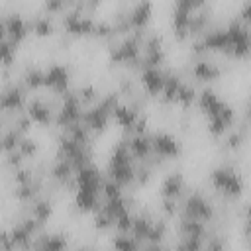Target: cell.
<instances>
[{
	"instance_id": "cell-1",
	"label": "cell",
	"mask_w": 251,
	"mask_h": 251,
	"mask_svg": "<svg viewBox=\"0 0 251 251\" xmlns=\"http://www.w3.org/2000/svg\"><path fill=\"white\" fill-rule=\"evenodd\" d=\"M45 71V80H43V88L51 94H57V96H63L65 92L71 90V67L65 65V63H51Z\"/></svg>"
},
{
	"instance_id": "cell-2",
	"label": "cell",
	"mask_w": 251,
	"mask_h": 251,
	"mask_svg": "<svg viewBox=\"0 0 251 251\" xmlns=\"http://www.w3.org/2000/svg\"><path fill=\"white\" fill-rule=\"evenodd\" d=\"M27 90L22 80H12L0 88V112H24Z\"/></svg>"
},
{
	"instance_id": "cell-3",
	"label": "cell",
	"mask_w": 251,
	"mask_h": 251,
	"mask_svg": "<svg viewBox=\"0 0 251 251\" xmlns=\"http://www.w3.org/2000/svg\"><path fill=\"white\" fill-rule=\"evenodd\" d=\"M151 137V151L159 157H163L165 161H173L176 157H180L182 153V143L178 141L176 135L169 133V131H153L149 133Z\"/></svg>"
},
{
	"instance_id": "cell-4",
	"label": "cell",
	"mask_w": 251,
	"mask_h": 251,
	"mask_svg": "<svg viewBox=\"0 0 251 251\" xmlns=\"http://www.w3.org/2000/svg\"><path fill=\"white\" fill-rule=\"evenodd\" d=\"M188 75L192 76V82L194 84L208 86L210 82H216L224 75V67L218 65L216 61H212L210 57H206V59H194L192 65L188 67Z\"/></svg>"
},
{
	"instance_id": "cell-5",
	"label": "cell",
	"mask_w": 251,
	"mask_h": 251,
	"mask_svg": "<svg viewBox=\"0 0 251 251\" xmlns=\"http://www.w3.org/2000/svg\"><path fill=\"white\" fill-rule=\"evenodd\" d=\"M137 82L141 86V92L149 98H159L165 82V69L145 67L137 73Z\"/></svg>"
},
{
	"instance_id": "cell-6",
	"label": "cell",
	"mask_w": 251,
	"mask_h": 251,
	"mask_svg": "<svg viewBox=\"0 0 251 251\" xmlns=\"http://www.w3.org/2000/svg\"><path fill=\"white\" fill-rule=\"evenodd\" d=\"M71 241L63 231H41L31 239L33 251H69Z\"/></svg>"
},
{
	"instance_id": "cell-7",
	"label": "cell",
	"mask_w": 251,
	"mask_h": 251,
	"mask_svg": "<svg viewBox=\"0 0 251 251\" xmlns=\"http://www.w3.org/2000/svg\"><path fill=\"white\" fill-rule=\"evenodd\" d=\"M25 114H27L29 120H31L33 124H37V126H43V127L53 126V114H55V112L47 106L43 94H41V96L35 94V96H31V98H27V102H25Z\"/></svg>"
},
{
	"instance_id": "cell-8",
	"label": "cell",
	"mask_w": 251,
	"mask_h": 251,
	"mask_svg": "<svg viewBox=\"0 0 251 251\" xmlns=\"http://www.w3.org/2000/svg\"><path fill=\"white\" fill-rule=\"evenodd\" d=\"M4 24H6V39L14 45H20L29 33L27 20L20 12H8L4 16Z\"/></svg>"
},
{
	"instance_id": "cell-9",
	"label": "cell",
	"mask_w": 251,
	"mask_h": 251,
	"mask_svg": "<svg viewBox=\"0 0 251 251\" xmlns=\"http://www.w3.org/2000/svg\"><path fill=\"white\" fill-rule=\"evenodd\" d=\"M186 180H184V175L178 173V171H173V173H167L159 184V194L161 198H175V200H180L184 194H186Z\"/></svg>"
},
{
	"instance_id": "cell-10",
	"label": "cell",
	"mask_w": 251,
	"mask_h": 251,
	"mask_svg": "<svg viewBox=\"0 0 251 251\" xmlns=\"http://www.w3.org/2000/svg\"><path fill=\"white\" fill-rule=\"evenodd\" d=\"M151 16H153V2L139 0V2L129 4L127 20H129L133 29H147V24L151 22Z\"/></svg>"
},
{
	"instance_id": "cell-11",
	"label": "cell",
	"mask_w": 251,
	"mask_h": 251,
	"mask_svg": "<svg viewBox=\"0 0 251 251\" xmlns=\"http://www.w3.org/2000/svg\"><path fill=\"white\" fill-rule=\"evenodd\" d=\"M222 100L224 98H220L218 92L212 86H202V88H198V94H196V102L194 104L198 106V110L206 118H212V116L218 114V110L222 106Z\"/></svg>"
},
{
	"instance_id": "cell-12",
	"label": "cell",
	"mask_w": 251,
	"mask_h": 251,
	"mask_svg": "<svg viewBox=\"0 0 251 251\" xmlns=\"http://www.w3.org/2000/svg\"><path fill=\"white\" fill-rule=\"evenodd\" d=\"M80 122L90 129V133L98 135L102 131L108 129V124H110V116L106 112H102L98 106H88L82 110V116H80Z\"/></svg>"
},
{
	"instance_id": "cell-13",
	"label": "cell",
	"mask_w": 251,
	"mask_h": 251,
	"mask_svg": "<svg viewBox=\"0 0 251 251\" xmlns=\"http://www.w3.org/2000/svg\"><path fill=\"white\" fill-rule=\"evenodd\" d=\"M212 229L208 227V224L198 222V220H176V235L178 237H198L202 241H206L210 237Z\"/></svg>"
},
{
	"instance_id": "cell-14",
	"label": "cell",
	"mask_w": 251,
	"mask_h": 251,
	"mask_svg": "<svg viewBox=\"0 0 251 251\" xmlns=\"http://www.w3.org/2000/svg\"><path fill=\"white\" fill-rule=\"evenodd\" d=\"M27 27L35 37H51L57 29V22L53 16L41 12V14H35L33 18L27 20Z\"/></svg>"
},
{
	"instance_id": "cell-15",
	"label": "cell",
	"mask_w": 251,
	"mask_h": 251,
	"mask_svg": "<svg viewBox=\"0 0 251 251\" xmlns=\"http://www.w3.org/2000/svg\"><path fill=\"white\" fill-rule=\"evenodd\" d=\"M127 149H129V153L133 157V163L145 161L153 153L151 151V137H149V133H145V135H133V133H129L127 135Z\"/></svg>"
},
{
	"instance_id": "cell-16",
	"label": "cell",
	"mask_w": 251,
	"mask_h": 251,
	"mask_svg": "<svg viewBox=\"0 0 251 251\" xmlns=\"http://www.w3.org/2000/svg\"><path fill=\"white\" fill-rule=\"evenodd\" d=\"M112 118H114V122L124 129V133H131L133 131V126H135V122H137V118H139V114L129 106V104H126L124 100L114 108V112H112Z\"/></svg>"
},
{
	"instance_id": "cell-17",
	"label": "cell",
	"mask_w": 251,
	"mask_h": 251,
	"mask_svg": "<svg viewBox=\"0 0 251 251\" xmlns=\"http://www.w3.org/2000/svg\"><path fill=\"white\" fill-rule=\"evenodd\" d=\"M53 214H55L53 198H49V196H37L35 200L29 202V216L35 218L39 224L47 226V222L53 218Z\"/></svg>"
},
{
	"instance_id": "cell-18",
	"label": "cell",
	"mask_w": 251,
	"mask_h": 251,
	"mask_svg": "<svg viewBox=\"0 0 251 251\" xmlns=\"http://www.w3.org/2000/svg\"><path fill=\"white\" fill-rule=\"evenodd\" d=\"M22 84L25 86L27 92H35L39 88H43V80H45V71L41 67L35 65H27L22 73Z\"/></svg>"
},
{
	"instance_id": "cell-19",
	"label": "cell",
	"mask_w": 251,
	"mask_h": 251,
	"mask_svg": "<svg viewBox=\"0 0 251 251\" xmlns=\"http://www.w3.org/2000/svg\"><path fill=\"white\" fill-rule=\"evenodd\" d=\"M202 88V86H200ZM196 94H198V84H194L192 80L188 82H184L182 80V84H180V88H178V92H176V98H175V104H178L182 110H190V106L196 102Z\"/></svg>"
},
{
	"instance_id": "cell-20",
	"label": "cell",
	"mask_w": 251,
	"mask_h": 251,
	"mask_svg": "<svg viewBox=\"0 0 251 251\" xmlns=\"http://www.w3.org/2000/svg\"><path fill=\"white\" fill-rule=\"evenodd\" d=\"M75 94H76V98L80 100V104L84 106V108H88V106H94L96 102H98V98H100V88L96 86V84H92V82H84V84H78L76 88H75Z\"/></svg>"
},
{
	"instance_id": "cell-21",
	"label": "cell",
	"mask_w": 251,
	"mask_h": 251,
	"mask_svg": "<svg viewBox=\"0 0 251 251\" xmlns=\"http://www.w3.org/2000/svg\"><path fill=\"white\" fill-rule=\"evenodd\" d=\"M8 231H10V239H12L14 247H16V251H27V249H31V239L33 237L22 227V224L14 222L12 227H8Z\"/></svg>"
},
{
	"instance_id": "cell-22",
	"label": "cell",
	"mask_w": 251,
	"mask_h": 251,
	"mask_svg": "<svg viewBox=\"0 0 251 251\" xmlns=\"http://www.w3.org/2000/svg\"><path fill=\"white\" fill-rule=\"evenodd\" d=\"M25 135H22L16 127H4L2 129V135H0V153H10V151H16L20 141L24 139Z\"/></svg>"
},
{
	"instance_id": "cell-23",
	"label": "cell",
	"mask_w": 251,
	"mask_h": 251,
	"mask_svg": "<svg viewBox=\"0 0 251 251\" xmlns=\"http://www.w3.org/2000/svg\"><path fill=\"white\" fill-rule=\"evenodd\" d=\"M100 210H102L110 220H116V218H120L122 214L129 212L127 206H126V198H124V194L118 196V198H104Z\"/></svg>"
},
{
	"instance_id": "cell-24",
	"label": "cell",
	"mask_w": 251,
	"mask_h": 251,
	"mask_svg": "<svg viewBox=\"0 0 251 251\" xmlns=\"http://www.w3.org/2000/svg\"><path fill=\"white\" fill-rule=\"evenodd\" d=\"M110 245L114 251H141V243L129 233H114L110 237Z\"/></svg>"
},
{
	"instance_id": "cell-25",
	"label": "cell",
	"mask_w": 251,
	"mask_h": 251,
	"mask_svg": "<svg viewBox=\"0 0 251 251\" xmlns=\"http://www.w3.org/2000/svg\"><path fill=\"white\" fill-rule=\"evenodd\" d=\"M65 133L73 139V141H76L78 145H90L92 141V133H90V129L82 124V122H76V124H73V126H69L67 129H65Z\"/></svg>"
},
{
	"instance_id": "cell-26",
	"label": "cell",
	"mask_w": 251,
	"mask_h": 251,
	"mask_svg": "<svg viewBox=\"0 0 251 251\" xmlns=\"http://www.w3.org/2000/svg\"><path fill=\"white\" fill-rule=\"evenodd\" d=\"M16 49H18V45L10 43L8 39L0 41V67H2V69H10V67L14 65Z\"/></svg>"
},
{
	"instance_id": "cell-27",
	"label": "cell",
	"mask_w": 251,
	"mask_h": 251,
	"mask_svg": "<svg viewBox=\"0 0 251 251\" xmlns=\"http://www.w3.org/2000/svg\"><path fill=\"white\" fill-rule=\"evenodd\" d=\"M39 141L35 139V137H31V135H25L22 141H20V145H18V151L22 153V157L24 159H33V157H37V153H39Z\"/></svg>"
},
{
	"instance_id": "cell-28",
	"label": "cell",
	"mask_w": 251,
	"mask_h": 251,
	"mask_svg": "<svg viewBox=\"0 0 251 251\" xmlns=\"http://www.w3.org/2000/svg\"><path fill=\"white\" fill-rule=\"evenodd\" d=\"M10 173H12L14 184H27V182H31L33 176H35V171H33L31 165H22V167H18V169H14V171H10Z\"/></svg>"
},
{
	"instance_id": "cell-29",
	"label": "cell",
	"mask_w": 251,
	"mask_h": 251,
	"mask_svg": "<svg viewBox=\"0 0 251 251\" xmlns=\"http://www.w3.org/2000/svg\"><path fill=\"white\" fill-rule=\"evenodd\" d=\"M153 173L149 167L141 165V163H135V176H133V186H147L153 178Z\"/></svg>"
},
{
	"instance_id": "cell-30",
	"label": "cell",
	"mask_w": 251,
	"mask_h": 251,
	"mask_svg": "<svg viewBox=\"0 0 251 251\" xmlns=\"http://www.w3.org/2000/svg\"><path fill=\"white\" fill-rule=\"evenodd\" d=\"M90 224H92V227L96 231H110L114 227V220H110L102 210H98V212L92 214V222Z\"/></svg>"
},
{
	"instance_id": "cell-31",
	"label": "cell",
	"mask_w": 251,
	"mask_h": 251,
	"mask_svg": "<svg viewBox=\"0 0 251 251\" xmlns=\"http://www.w3.org/2000/svg\"><path fill=\"white\" fill-rule=\"evenodd\" d=\"M159 210H161L165 220L176 218V214H178V200H175V198H161L159 200Z\"/></svg>"
},
{
	"instance_id": "cell-32",
	"label": "cell",
	"mask_w": 251,
	"mask_h": 251,
	"mask_svg": "<svg viewBox=\"0 0 251 251\" xmlns=\"http://www.w3.org/2000/svg\"><path fill=\"white\" fill-rule=\"evenodd\" d=\"M131 224H133V212H126L114 220V229H116V233H129Z\"/></svg>"
},
{
	"instance_id": "cell-33",
	"label": "cell",
	"mask_w": 251,
	"mask_h": 251,
	"mask_svg": "<svg viewBox=\"0 0 251 251\" xmlns=\"http://www.w3.org/2000/svg\"><path fill=\"white\" fill-rule=\"evenodd\" d=\"M24 163H25V159L22 157V153H20L18 149H16V151H10V153H4V165H6L10 171L22 167Z\"/></svg>"
},
{
	"instance_id": "cell-34",
	"label": "cell",
	"mask_w": 251,
	"mask_h": 251,
	"mask_svg": "<svg viewBox=\"0 0 251 251\" xmlns=\"http://www.w3.org/2000/svg\"><path fill=\"white\" fill-rule=\"evenodd\" d=\"M0 251H16V247L10 239V231L6 227H0Z\"/></svg>"
},
{
	"instance_id": "cell-35",
	"label": "cell",
	"mask_w": 251,
	"mask_h": 251,
	"mask_svg": "<svg viewBox=\"0 0 251 251\" xmlns=\"http://www.w3.org/2000/svg\"><path fill=\"white\" fill-rule=\"evenodd\" d=\"M6 39V24H4V18L0 16V41Z\"/></svg>"
},
{
	"instance_id": "cell-36",
	"label": "cell",
	"mask_w": 251,
	"mask_h": 251,
	"mask_svg": "<svg viewBox=\"0 0 251 251\" xmlns=\"http://www.w3.org/2000/svg\"><path fill=\"white\" fill-rule=\"evenodd\" d=\"M88 251H102V249H96V247H90Z\"/></svg>"
}]
</instances>
